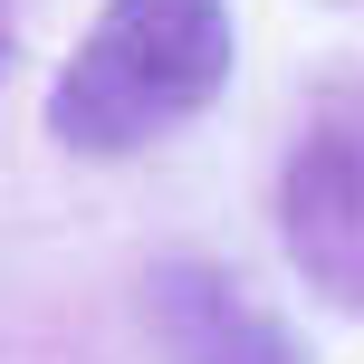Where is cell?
<instances>
[{
  "mask_svg": "<svg viewBox=\"0 0 364 364\" xmlns=\"http://www.w3.org/2000/svg\"><path fill=\"white\" fill-rule=\"evenodd\" d=\"M230 77L220 0H106L48 87V134L68 154H134L164 125L201 115Z\"/></svg>",
  "mask_w": 364,
  "mask_h": 364,
  "instance_id": "cell-1",
  "label": "cell"
},
{
  "mask_svg": "<svg viewBox=\"0 0 364 364\" xmlns=\"http://www.w3.org/2000/svg\"><path fill=\"white\" fill-rule=\"evenodd\" d=\"M288 250L307 278L364 307V144L316 134L288 173Z\"/></svg>",
  "mask_w": 364,
  "mask_h": 364,
  "instance_id": "cell-2",
  "label": "cell"
},
{
  "mask_svg": "<svg viewBox=\"0 0 364 364\" xmlns=\"http://www.w3.org/2000/svg\"><path fill=\"white\" fill-rule=\"evenodd\" d=\"M0 58H10V10H0Z\"/></svg>",
  "mask_w": 364,
  "mask_h": 364,
  "instance_id": "cell-3",
  "label": "cell"
}]
</instances>
